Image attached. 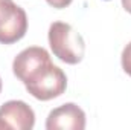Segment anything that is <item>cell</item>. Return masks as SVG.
Returning <instances> with one entry per match:
<instances>
[{"instance_id": "1", "label": "cell", "mask_w": 131, "mask_h": 130, "mask_svg": "<svg viewBox=\"0 0 131 130\" xmlns=\"http://www.w3.org/2000/svg\"><path fill=\"white\" fill-rule=\"evenodd\" d=\"M49 44L53 55L66 64H78L85 54V43L82 35L69 23L53 22L49 28Z\"/></svg>"}, {"instance_id": "2", "label": "cell", "mask_w": 131, "mask_h": 130, "mask_svg": "<svg viewBox=\"0 0 131 130\" xmlns=\"http://www.w3.org/2000/svg\"><path fill=\"white\" fill-rule=\"evenodd\" d=\"M23 84L35 99L49 101L61 97L66 92L67 77L63 72V69L55 66L50 60L41 64L38 69H35Z\"/></svg>"}, {"instance_id": "3", "label": "cell", "mask_w": 131, "mask_h": 130, "mask_svg": "<svg viewBox=\"0 0 131 130\" xmlns=\"http://www.w3.org/2000/svg\"><path fill=\"white\" fill-rule=\"evenodd\" d=\"M28 31L26 11L12 0H0V43L14 44Z\"/></svg>"}, {"instance_id": "4", "label": "cell", "mask_w": 131, "mask_h": 130, "mask_svg": "<svg viewBox=\"0 0 131 130\" xmlns=\"http://www.w3.org/2000/svg\"><path fill=\"white\" fill-rule=\"evenodd\" d=\"M34 124L35 113L25 101L11 99L0 106V129L31 130Z\"/></svg>"}, {"instance_id": "5", "label": "cell", "mask_w": 131, "mask_h": 130, "mask_svg": "<svg viewBox=\"0 0 131 130\" xmlns=\"http://www.w3.org/2000/svg\"><path fill=\"white\" fill-rule=\"evenodd\" d=\"M47 130H84L85 129V113L75 103H66L53 109L47 119Z\"/></svg>"}, {"instance_id": "6", "label": "cell", "mask_w": 131, "mask_h": 130, "mask_svg": "<svg viewBox=\"0 0 131 130\" xmlns=\"http://www.w3.org/2000/svg\"><path fill=\"white\" fill-rule=\"evenodd\" d=\"M50 61V55L46 49L38 48V46H31L23 49L12 61V72L14 75L25 83L26 78L32 73L35 69H38L41 64Z\"/></svg>"}, {"instance_id": "7", "label": "cell", "mask_w": 131, "mask_h": 130, "mask_svg": "<svg viewBox=\"0 0 131 130\" xmlns=\"http://www.w3.org/2000/svg\"><path fill=\"white\" fill-rule=\"evenodd\" d=\"M121 61H122V69L125 70V73L131 77V41L124 48L122 55H121Z\"/></svg>"}, {"instance_id": "8", "label": "cell", "mask_w": 131, "mask_h": 130, "mask_svg": "<svg viewBox=\"0 0 131 130\" xmlns=\"http://www.w3.org/2000/svg\"><path fill=\"white\" fill-rule=\"evenodd\" d=\"M52 8H57V9H63V8H67L73 0H46Z\"/></svg>"}, {"instance_id": "9", "label": "cell", "mask_w": 131, "mask_h": 130, "mask_svg": "<svg viewBox=\"0 0 131 130\" xmlns=\"http://www.w3.org/2000/svg\"><path fill=\"white\" fill-rule=\"evenodd\" d=\"M122 6H124V9L127 12L131 14V0H122Z\"/></svg>"}, {"instance_id": "10", "label": "cell", "mask_w": 131, "mask_h": 130, "mask_svg": "<svg viewBox=\"0 0 131 130\" xmlns=\"http://www.w3.org/2000/svg\"><path fill=\"white\" fill-rule=\"evenodd\" d=\"M0 92H2V78H0Z\"/></svg>"}]
</instances>
